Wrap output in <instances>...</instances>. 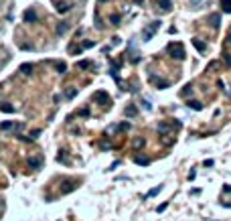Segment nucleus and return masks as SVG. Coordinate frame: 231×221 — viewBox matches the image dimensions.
<instances>
[{
    "mask_svg": "<svg viewBox=\"0 0 231 221\" xmlns=\"http://www.w3.org/2000/svg\"><path fill=\"white\" fill-rule=\"evenodd\" d=\"M197 2H201V0H191V4H197Z\"/></svg>",
    "mask_w": 231,
    "mask_h": 221,
    "instance_id": "35",
    "label": "nucleus"
},
{
    "mask_svg": "<svg viewBox=\"0 0 231 221\" xmlns=\"http://www.w3.org/2000/svg\"><path fill=\"white\" fill-rule=\"evenodd\" d=\"M142 146H144V138H142V136L134 138V148H136V150H138V148H142Z\"/></svg>",
    "mask_w": 231,
    "mask_h": 221,
    "instance_id": "23",
    "label": "nucleus"
},
{
    "mask_svg": "<svg viewBox=\"0 0 231 221\" xmlns=\"http://www.w3.org/2000/svg\"><path fill=\"white\" fill-rule=\"evenodd\" d=\"M79 116H89V110H87V108H83V110H79Z\"/></svg>",
    "mask_w": 231,
    "mask_h": 221,
    "instance_id": "31",
    "label": "nucleus"
},
{
    "mask_svg": "<svg viewBox=\"0 0 231 221\" xmlns=\"http://www.w3.org/2000/svg\"><path fill=\"white\" fill-rule=\"evenodd\" d=\"M156 4H158L160 10H164V12H170V8H172V2H170V0H156Z\"/></svg>",
    "mask_w": 231,
    "mask_h": 221,
    "instance_id": "11",
    "label": "nucleus"
},
{
    "mask_svg": "<svg viewBox=\"0 0 231 221\" xmlns=\"http://www.w3.org/2000/svg\"><path fill=\"white\" fill-rule=\"evenodd\" d=\"M223 191H225V193H231V187H229V185H225V187H223Z\"/></svg>",
    "mask_w": 231,
    "mask_h": 221,
    "instance_id": "34",
    "label": "nucleus"
},
{
    "mask_svg": "<svg viewBox=\"0 0 231 221\" xmlns=\"http://www.w3.org/2000/svg\"><path fill=\"white\" fill-rule=\"evenodd\" d=\"M168 53H170V57L176 59V61H183L184 59V47L180 43H170L168 45Z\"/></svg>",
    "mask_w": 231,
    "mask_h": 221,
    "instance_id": "2",
    "label": "nucleus"
},
{
    "mask_svg": "<svg viewBox=\"0 0 231 221\" xmlns=\"http://www.w3.org/2000/svg\"><path fill=\"white\" fill-rule=\"evenodd\" d=\"M158 193H160V187H154V189H150V191H148V195H146V197H154V195H158Z\"/></svg>",
    "mask_w": 231,
    "mask_h": 221,
    "instance_id": "29",
    "label": "nucleus"
},
{
    "mask_svg": "<svg viewBox=\"0 0 231 221\" xmlns=\"http://www.w3.org/2000/svg\"><path fill=\"white\" fill-rule=\"evenodd\" d=\"M192 45H195V49L201 51V53H205V51H207V43H205V41H201V39H197V37L192 39Z\"/></svg>",
    "mask_w": 231,
    "mask_h": 221,
    "instance_id": "10",
    "label": "nucleus"
},
{
    "mask_svg": "<svg viewBox=\"0 0 231 221\" xmlns=\"http://www.w3.org/2000/svg\"><path fill=\"white\" fill-rule=\"evenodd\" d=\"M77 67H79V69H87V67H91V63H89V61H79Z\"/></svg>",
    "mask_w": 231,
    "mask_h": 221,
    "instance_id": "28",
    "label": "nucleus"
},
{
    "mask_svg": "<svg viewBox=\"0 0 231 221\" xmlns=\"http://www.w3.org/2000/svg\"><path fill=\"white\" fill-rule=\"evenodd\" d=\"M191 94H192V85L188 83V85H184V89L180 91V95H183V98H187V95H191Z\"/></svg>",
    "mask_w": 231,
    "mask_h": 221,
    "instance_id": "24",
    "label": "nucleus"
},
{
    "mask_svg": "<svg viewBox=\"0 0 231 221\" xmlns=\"http://www.w3.org/2000/svg\"><path fill=\"white\" fill-rule=\"evenodd\" d=\"M69 8H71V4H67V2H57V12H67Z\"/></svg>",
    "mask_w": 231,
    "mask_h": 221,
    "instance_id": "17",
    "label": "nucleus"
},
{
    "mask_svg": "<svg viewBox=\"0 0 231 221\" xmlns=\"http://www.w3.org/2000/svg\"><path fill=\"white\" fill-rule=\"evenodd\" d=\"M166 207H168V203H162V205H160V207H158V213H162V211H164V209H166Z\"/></svg>",
    "mask_w": 231,
    "mask_h": 221,
    "instance_id": "33",
    "label": "nucleus"
},
{
    "mask_svg": "<svg viewBox=\"0 0 231 221\" xmlns=\"http://www.w3.org/2000/svg\"><path fill=\"white\" fill-rule=\"evenodd\" d=\"M26 164H29V168H33V171H38V168L43 167V158L41 156H30Z\"/></svg>",
    "mask_w": 231,
    "mask_h": 221,
    "instance_id": "4",
    "label": "nucleus"
},
{
    "mask_svg": "<svg viewBox=\"0 0 231 221\" xmlns=\"http://www.w3.org/2000/svg\"><path fill=\"white\" fill-rule=\"evenodd\" d=\"M75 95H77V87H69L67 91H65V98H67V99H73Z\"/></svg>",
    "mask_w": 231,
    "mask_h": 221,
    "instance_id": "20",
    "label": "nucleus"
},
{
    "mask_svg": "<svg viewBox=\"0 0 231 221\" xmlns=\"http://www.w3.org/2000/svg\"><path fill=\"white\" fill-rule=\"evenodd\" d=\"M24 124H20V122H2L0 124V128L2 130H20Z\"/></svg>",
    "mask_w": 231,
    "mask_h": 221,
    "instance_id": "6",
    "label": "nucleus"
},
{
    "mask_svg": "<svg viewBox=\"0 0 231 221\" xmlns=\"http://www.w3.org/2000/svg\"><path fill=\"white\" fill-rule=\"evenodd\" d=\"M0 110H2L4 114H12V112H14V106H10L8 102H2V103H0Z\"/></svg>",
    "mask_w": 231,
    "mask_h": 221,
    "instance_id": "15",
    "label": "nucleus"
},
{
    "mask_svg": "<svg viewBox=\"0 0 231 221\" xmlns=\"http://www.w3.org/2000/svg\"><path fill=\"white\" fill-rule=\"evenodd\" d=\"M93 102L101 103V106H107V103H111V99L106 91H95V94H93Z\"/></svg>",
    "mask_w": 231,
    "mask_h": 221,
    "instance_id": "3",
    "label": "nucleus"
},
{
    "mask_svg": "<svg viewBox=\"0 0 231 221\" xmlns=\"http://www.w3.org/2000/svg\"><path fill=\"white\" fill-rule=\"evenodd\" d=\"M93 45H95V41H85V43H83V49H91Z\"/></svg>",
    "mask_w": 231,
    "mask_h": 221,
    "instance_id": "30",
    "label": "nucleus"
},
{
    "mask_svg": "<svg viewBox=\"0 0 231 221\" xmlns=\"http://www.w3.org/2000/svg\"><path fill=\"white\" fill-rule=\"evenodd\" d=\"M187 106H188L191 110H197V112H201V110H203V103H201V102H197V99H188Z\"/></svg>",
    "mask_w": 231,
    "mask_h": 221,
    "instance_id": "13",
    "label": "nucleus"
},
{
    "mask_svg": "<svg viewBox=\"0 0 231 221\" xmlns=\"http://www.w3.org/2000/svg\"><path fill=\"white\" fill-rule=\"evenodd\" d=\"M158 29H160V20H152L150 25H146L144 29H142V39H144V41H150L154 34L158 33Z\"/></svg>",
    "mask_w": 231,
    "mask_h": 221,
    "instance_id": "1",
    "label": "nucleus"
},
{
    "mask_svg": "<svg viewBox=\"0 0 231 221\" xmlns=\"http://www.w3.org/2000/svg\"><path fill=\"white\" fill-rule=\"evenodd\" d=\"M170 128H174L172 122H170V124H168V122H158V132L162 134V136H166V134L170 132Z\"/></svg>",
    "mask_w": 231,
    "mask_h": 221,
    "instance_id": "8",
    "label": "nucleus"
},
{
    "mask_svg": "<svg viewBox=\"0 0 231 221\" xmlns=\"http://www.w3.org/2000/svg\"><path fill=\"white\" fill-rule=\"evenodd\" d=\"M120 18H122V16L120 14H111V25H116V26H118V25H120Z\"/></svg>",
    "mask_w": 231,
    "mask_h": 221,
    "instance_id": "27",
    "label": "nucleus"
},
{
    "mask_svg": "<svg viewBox=\"0 0 231 221\" xmlns=\"http://www.w3.org/2000/svg\"><path fill=\"white\" fill-rule=\"evenodd\" d=\"M134 162H136V164H144V167H146V164H150V158H144V156H136V158H134Z\"/></svg>",
    "mask_w": 231,
    "mask_h": 221,
    "instance_id": "22",
    "label": "nucleus"
},
{
    "mask_svg": "<svg viewBox=\"0 0 231 221\" xmlns=\"http://www.w3.org/2000/svg\"><path fill=\"white\" fill-rule=\"evenodd\" d=\"M75 187H77L75 183H67V187H63V189H61V193H63V195H67V193H71Z\"/></svg>",
    "mask_w": 231,
    "mask_h": 221,
    "instance_id": "21",
    "label": "nucleus"
},
{
    "mask_svg": "<svg viewBox=\"0 0 231 221\" xmlns=\"http://www.w3.org/2000/svg\"><path fill=\"white\" fill-rule=\"evenodd\" d=\"M150 79H152L154 83H156V87H158V89H166V87H170V81H166V79H160V77H156V75H150Z\"/></svg>",
    "mask_w": 231,
    "mask_h": 221,
    "instance_id": "5",
    "label": "nucleus"
},
{
    "mask_svg": "<svg viewBox=\"0 0 231 221\" xmlns=\"http://www.w3.org/2000/svg\"><path fill=\"white\" fill-rule=\"evenodd\" d=\"M116 130H120V132H128V130H130V124H128V122H122L120 126H116Z\"/></svg>",
    "mask_w": 231,
    "mask_h": 221,
    "instance_id": "25",
    "label": "nucleus"
},
{
    "mask_svg": "<svg viewBox=\"0 0 231 221\" xmlns=\"http://www.w3.org/2000/svg\"><path fill=\"white\" fill-rule=\"evenodd\" d=\"M229 41H231V26H229Z\"/></svg>",
    "mask_w": 231,
    "mask_h": 221,
    "instance_id": "36",
    "label": "nucleus"
},
{
    "mask_svg": "<svg viewBox=\"0 0 231 221\" xmlns=\"http://www.w3.org/2000/svg\"><path fill=\"white\" fill-rule=\"evenodd\" d=\"M57 160L63 162V164H69V158H67V154H65V150H61V152L57 154Z\"/></svg>",
    "mask_w": 231,
    "mask_h": 221,
    "instance_id": "18",
    "label": "nucleus"
},
{
    "mask_svg": "<svg viewBox=\"0 0 231 221\" xmlns=\"http://www.w3.org/2000/svg\"><path fill=\"white\" fill-rule=\"evenodd\" d=\"M20 71H22L24 75H33V65H30V63H24V65H20Z\"/></svg>",
    "mask_w": 231,
    "mask_h": 221,
    "instance_id": "16",
    "label": "nucleus"
},
{
    "mask_svg": "<svg viewBox=\"0 0 231 221\" xmlns=\"http://www.w3.org/2000/svg\"><path fill=\"white\" fill-rule=\"evenodd\" d=\"M221 8H223V12L231 14V0H221Z\"/></svg>",
    "mask_w": 231,
    "mask_h": 221,
    "instance_id": "19",
    "label": "nucleus"
},
{
    "mask_svg": "<svg viewBox=\"0 0 231 221\" xmlns=\"http://www.w3.org/2000/svg\"><path fill=\"white\" fill-rule=\"evenodd\" d=\"M136 116H138V108L134 103H128L126 106V118H136Z\"/></svg>",
    "mask_w": 231,
    "mask_h": 221,
    "instance_id": "9",
    "label": "nucleus"
},
{
    "mask_svg": "<svg viewBox=\"0 0 231 221\" xmlns=\"http://www.w3.org/2000/svg\"><path fill=\"white\" fill-rule=\"evenodd\" d=\"M99 2H106V0H99Z\"/></svg>",
    "mask_w": 231,
    "mask_h": 221,
    "instance_id": "37",
    "label": "nucleus"
},
{
    "mask_svg": "<svg viewBox=\"0 0 231 221\" xmlns=\"http://www.w3.org/2000/svg\"><path fill=\"white\" fill-rule=\"evenodd\" d=\"M67 29H69V22H59L57 29H55V33H57V34H65V33H67Z\"/></svg>",
    "mask_w": 231,
    "mask_h": 221,
    "instance_id": "14",
    "label": "nucleus"
},
{
    "mask_svg": "<svg viewBox=\"0 0 231 221\" xmlns=\"http://www.w3.org/2000/svg\"><path fill=\"white\" fill-rule=\"evenodd\" d=\"M22 18H24V22H37V12H34V8H29V10H24Z\"/></svg>",
    "mask_w": 231,
    "mask_h": 221,
    "instance_id": "7",
    "label": "nucleus"
},
{
    "mask_svg": "<svg viewBox=\"0 0 231 221\" xmlns=\"http://www.w3.org/2000/svg\"><path fill=\"white\" fill-rule=\"evenodd\" d=\"M41 136V130H33V134H30V138H38Z\"/></svg>",
    "mask_w": 231,
    "mask_h": 221,
    "instance_id": "32",
    "label": "nucleus"
},
{
    "mask_svg": "<svg viewBox=\"0 0 231 221\" xmlns=\"http://www.w3.org/2000/svg\"><path fill=\"white\" fill-rule=\"evenodd\" d=\"M209 22H211L213 29H219V25H221V14H211L209 16Z\"/></svg>",
    "mask_w": 231,
    "mask_h": 221,
    "instance_id": "12",
    "label": "nucleus"
},
{
    "mask_svg": "<svg viewBox=\"0 0 231 221\" xmlns=\"http://www.w3.org/2000/svg\"><path fill=\"white\" fill-rule=\"evenodd\" d=\"M55 67H57L59 73H65V71H67V65L65 63H55Z\"/></svg>",
    "mask_w": 231,
    "mask_h": 221,
    "instance_id": "26",
    "label": "nucleus"
}]
</instances>
